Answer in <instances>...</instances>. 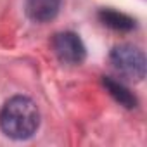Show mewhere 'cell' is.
<instances>
[{
    "label": "cell",
    "mask_w": 147,
    "mask_h": 147,
    "mask_svg": "<svg viewBox=\"0 0 147 147\" xmlns=\"http://www.w3.org/2000/svg\"><path fill=\"white\" fill-rule=\"evenodd\" d=\"M40 125V113L30 97L16 95L9 99L0 111V128L14 140L33 137Z\"/></svg>",
    "instance_id": "obj_1"
},
{
    "label": "cell",
    "mask_w": 147,
    "mask_h": 147,
    "mask_svg": "<svg viewBox=\"0 0 147 147\" xmlns=\"http://www.w3.org/2000/svg\"><path fill=\"white\" fill-rule=\"evenodd\" d=\"M111 64L126 80L140 82L145 76V57L144 52L133 45L123 43L111 50Z\"/></svg>",
    "instance_id": "obj_2"
},
{
    "label": "cell",
    "mask_w": 147,
    "mask_h": 147,
    "mask_svg": "<svg viewBox=\"0 0 147 147\" xmlns=\"http://www.w3.org/2000/svg\"><path fill=\"white\" fill-rule=\"evenodd\" d=\"M52 49L61 62L71 64V66L82 64L87 57V50H85L82 38L73 31H62V33L54 35Z\"/></svg>",
    "instance_id": "obj_3"
},
{
    "label": "cell",
    "mask_w": 147,
    "mask_h": 147,
    "mask_svg": "<svg viewBox=\"0 0 147 147\" xmlns=\"http://www.w3.org/2000/svg\"><path fill=\"white\" fill-rule=\"evenodd\" d=\"M26 14L35 23H49L52 21L59 9L61 0H26Z\"/></svg>",
    "instance_id": "obj_4"
},
{
    "label": "cell",
    "mask_w": 147,
    "mask_h": 147,
    "mask_svg": "<svg viewBox=\"0 0 147 147\" xmlns=\"http://www.w3.org/2000/svg\"><path fill=\"white\" fill-rule=\"evenodd\" d=\"M99 19L104 26L114 30V31H131L135 28V19H131L130 16L113 11V9H102L99 12Z\"/></svg>",
    "instance_id": "obj_5"
},
{
    "label": "cell",
    "mask_w": 147,
    "mask_h": 147,
    "mask_svg": "<svg viewBox=\"0 0 147 147\" xmlns=\"http://www.w3.org/2000/svg\"><path fill=\"white\" fill-rule=\"evenodd\" d=\"M102 83H104V87L107 88V92L111 94V97H113L116 102H119L121 106H125L126 109H131V107L137 106L135 95H133L123 83H119V82H116V80H113V78H109V76H104V78H102Z\"/></svg>",
    "instance_id": "obj_6"
}]
</instances>
